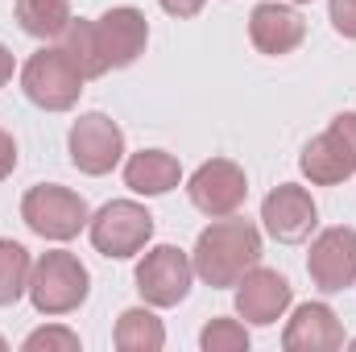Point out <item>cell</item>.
Returning a JSON list of instances; mask_svg holds the SVG:
<instances>
[{
    "instance_id": "obj_15",
    "label": "cell",
    "mask_w": 356,
    "mask_h": 352,
    "mask_svg": "<svg viewBox=\"0 0 356 352\" xmlns=\"http://www.w3.org/2000/svg\"><path fill=\"white\" fill-rule=\"evenodd\" d=\"M249 38L261 54L277 58V54H290V50L302 46L307 21H302V13H294L286 4H257L253 17H249Z\"/></svg>"
},
{
    "instance_id": "obj_26",
    "label": "cell",
    "mask_w": 356,
    "mask_h": 352,
    "mask_svg": "<svg viewBox=\"0 0 356 352\" xmlns=\"http://www.w3.org/2000/svg\"><path fill=\"white\" fill-rule=\"evenodd\" d=\"M13 67H17V63H13V50H8V46H0V88L13 79Z\"/></svg>"
},
{
    "instance_id": "obj_13",
    "label": "cell",
    "mask_w": 356,
    "mask_h": 352,
    "mask_svg": "<svg viewBox=\"0 0 356 352\" xmlns=\"http://www.w3.org/2000/svg\"><path fill=\"white\" fill-rule=\"evenodd\" d=\"M290 298H294V290H290V282H286L277 269L253 265V269L236 282V311H241V319H249V323H257V328L277 323V319L286 315Z\"/></svg>"
},
{
    "instance_id": "obj_23",
    "label": "cell",
    "mask_w": 356,
    "mask_h": 352,
    "mask_svg": "<svg viewBox=\"0 0 356 352\" xmlns=\"http://www.w3.org/2000/svg\"><path fill=\"white\" fill-rule=\"evenodd\" d=\"M327 13H332L336 33L356 42V0H332V4H327Z\"/></svg>"
},
{
    "instance_id": "obj_6",
    "label": "cell",
    "mask_w": 356,
    "mask_h": 352,
    "mask_svg": "<svg viewBox=\"0 0 356 352\" xmlns=\"http://www.w3.org/2000/svg\"><path fill=\"white\" fill-rule=\"evenodd\" d=\"M302 175L315 186H336L356 175V112H340L298 158Z\"/></svg>"
},
{
    "instance_id": "obj_3",
    "label": "cell",
    "mask_w": 356,
    "mask_h": 352,
    "mask_svg": "<svg viewBox=\"0 0 356 352\" xmlns=\"http://www.w3.org/2000/svg\"><path fill=\"white\" fill-rule=\"evenodd\" d=\"M83 75H79V67L71 63V54L63 50V46H42L38 54H29L25 58V67H21V88L29 95V104H38V108H46V112H67V108H75L79 104V95H83Z\"/></svg>"
},
{
    "instance_id": "obj_24",
    "label": "cell",
    "mask_w": 356,
    "mask_h": 352,
    "mask_svg": "<svg viewBox=\"0 0 356 352\" xmlns=\"http://www.w3.org/2000/svg\"><path fill=\"white\" fill-rule=\"evenodd\" d=\"M13 170H17V141L0 129V182L13 175Z\"/></svg>"
},
{
    "instance_id": "obj_20",
    "label": "cell",
    "mask_w": 356,
    "mask_h": 352,
    "mask_svg": "<svg viewBox=\"0 0 356 352\" xmlns=\"http://www.w3.org/2000/svg\"><path fill=\"white\" fill-rule=\"evenodd\" d=\"M29 249L17 241H0V307H13L21 294H29Z\"/></svg>"
},
{
    "instance_id": "obj_18",
    "label": "cell",
    "mask_w": 356,
    "mask_h": 352,
    "mask_svg": "<svg viewBox=\"0 0 356 352\" xmlns=\"http://www.w3.org/2000/svg\"><path fill=\"white\" fill-rule=\"evenodd\" d=\"M17 25L29 38H63L71 25V0H17Z\"/></svg>"
},
{
    "instance_id": "obj_22",
    "label": "cell",
    "mask_w": 356,
    "mask_h": 352,
    "mask_svg": "<svg viewBox=\"0 0 356 352\" xmlns=\"http://www.w3.org/2000/svg\"><path fill=\"white\" fill-rule=\"evenodd\" d=\"M25 352H79V336L67 328H38L25 336Z\"/></svg>"
},
{
    "instance_id": "obj_27",
    "label": "cell",
    "mask_w": 356,
    "mask_h": 352,
    "mask_svg": "<svg viewBox=\"0 0 356 352\" xmlns=\"http://www.w3.org/2000/svg\"><path fill=\"white\" fill-rule=\"evenodd\" d=\"M4 349H8V344H4V336H0V352H4Z\"/></svg>"
},
{
    "instance_id": "obj_2",
    "label": "cell",
    "mask_w": 356,
    "mask_h": 352,
    "mask_svg": "<svg viewBox=\"0 0 356 352\" xmlns=\"http://www.w3.org/2000/svg\"><path fill=\"white\" fill-rule=\"evenodd\" d=\"M88 290H91V273L75 253L54 249V253H42L33 262L29 298H33V307L42 315H71V311H79Z\"/></svg>"
},
{
    "instance_id": "obj_29",
    "label": "cell",
    "mask_w": 356,
    "mask_h": 352,
    "mask_svg": "<svg viewBox=\"0 0 356 352\" xmlns=\"http://www.w3.org/2000/svg\"><path fill=\"white\" fill-rule=\"evenodd\" d=\"M353 349H356V340H353Z\"/></svg>"
},
{
    "instance_id": "obj_8",
    "label": "cell",
    "mask_w": 356,
    "mask_h": 352,
    "mask_svg": "<svg viewBox=\"0 0 356 352\" xmlns=\"http://www.w3.org/2000/svg\"><path fill=\"white\" fill-rule=\"evenodd\" d=\"M191 278H195V265L175 245L149 249L137 265V290L149 307H178L191 290Z\"/></svg>"
},
{
    "instance_id": "obj_14",
    "label": "cell",
    "mask_w": 356,
    "mask_h": 352,
    "mask_svg": "<svg viewBox=\"0 0 356 352\" xmlns=\"http://www.w3.org/2000/svg\"><path fill=\"white\" fill-rule=\"evenodd\" d=\"M282 349L286 352H336L344 349V328L336 319V311L327 303H302L286 332H282Z\"/></svg>"
},
{
    "instance_id": "obj_5",
    "label": "cell",
    "mask_w": 356,
    "mask_h": 352,
    "mask_svg": "<svg viewBox=\"0 0 356 352\" xmlns=\"http://www.w3.org/2000/svg\"><path fill=\"white\" fill-rule=\"evenodd\" d=\"M88 232L95 253H104L112 262H124V257H133V253H141L149 245L154 216L133 199H112L88 220Z\"/></svg>"
},
{
    "instance_id": "obj_7",
    "label": "cell",
    "mask_w": 356,
    "mask_h": 352,
    "mask_svg": "<svg viewBox=\"0 0 356 352\" xmlns=\"http://www.w3.org/2000/svg\"><path fill=\"white\" fill-rule=\"evenodd\" d=\"M67 150H71V162L83 170V175L99 178L108 170H116V162L124 158V133L112 116L104 112H88L71 125V137H67Z\"/></svg>"
},
{
    "instance_id": "obj_19",
    "label": "cell",
    "mask_w": 356,
    "mask_h": 352,
    "mask_svg": "<svg viewBox=\"0 0 356 352\" xmlns=\"http://www.w3.org/2000/svg\"><path fill=\"white\" fill-rule=\"evenodd\" d=\"M63 50L71 54V63L79 67L83 79L108 75V58H104V50H99V38H95V25H91V21H71V25H67Z\"/></svg>"
},
{
    "instance_id": "obj_12",
    "label": "cell",
    "mask_w": 356,
    "mask_h": 352,
    "mask_svg": "<svg viewBox=\"0 0 356 352\" xmlns=\"http://www.w3.org/2000/svg\"><path fill=\"white\" fill-rule=\"evenodd\" d=\"M315 220H319V211H315L311 191L307 186H294V182L273 186L266 195V203H261V224H266L269 237L282 241V245L307 241L311 228H315Z\"/></svg>"
},
{
    "instance_id": "obj_9",
    "label": "cell",
    "mask_w": 356,
    "mask_h": 352,
    "mask_svg": "<svg viewBox=\"0 0 356 352\" xmlns=\"http://www.w3.org/2000/svg\"><path fill=\"white\" fill-rule=\"evenodd\" d=\"M186 195H191V203H195L203 216L220 220V216H232V211L245 203V195H249V178H245V170H241L236 162H228V158H211V162H203V166L191 175Z\"/></svg>"
},
{
    "instance_id": "obj_25",
    "label": "cell",
    "mask_w": 356,
    "mask_h": 352,
    "mask_svg": "<svg viewBox=\"0 0 356 352\" xmlns=\"http://www.w3.org/2000/svg\"><path fill=\"white\" fill-rule=\"evenodd\" d=\"M203 4L207 0H162V8L170 17H195V13H203Z\"/></svg>"
},
{
    "instance_id": "obj_4",
    "label": "cell",
    "mask_w": 356,
    "mask_h": 352,
    "mask_svg": "<svg viewBox=\"0 0 356 352\" xmlns=\"http://www.w3.org/2000/svg\"><path fill=\"white\" fill-rule=\"evenodd\" d=\"M21 220L29 224V232L46 237V241H75L88 228V203L83 195H75L71 186L58 182H38L25 191L21 199Z\"/></svg>"
},
{
    "instance_id": "obj_10",
    "label": "cell",
    "mask_w": 356,
    "mask_h": 352,
    "mask_svg": "<svg viewBox=\"0 0 356 352\" xmlns=\"http://www.w3.org/2000/svg\"><path fill=\"white\" fill-rule=\"evenodd\" d=\"M307 273L323 294H336L356 282V228H323L311 241L307 253Z\"/></svg>"
},
{
    "instance_id": "obj_16",
    "label": "cell",
    "mask_w": 356,
    "mask_h": 352,
    "mask_svg": "<svg viewBox=\"0 0 356 352\" xmlns=\"http://www.w3.org/2000/svg\"><path fill=\"white\" fill-rule=\"evenodd\" d=\"M182 182V166L166 150H141L124 162V186L137 195H166Z\"/></svg>"
},
{
    "instance_id": "obj_17",
    "label": "cell",
    "mask_w": 356,
    "mask_h": 352,
    "mask_svg": "<svg viewBox=\"0 0 356 352\" xmlns=\"http://www.w3.org/2000/svg\"><path fill=\"white\" fill-rule=\"evenodd\" d=\"M166 344V328L154 311L145 307H129L116 319V349L120 352H158Z\"/></svg>"
},
{
    "instance_id": "obj_1",
    "label": "cell",
    "mask_w": 356,
    "mask_h": 352,
    "mask_svg": "<svg viewBox=\"0 0 356 352\" xmlns=\"http://www.w3.org/2000/svg\"><path fill=\"white\" fill-rule=\"evenodd\" d=\"M257 262H261V232L249 220H236V211L207 224L199 232V241H195V253H191L195 273L211 290L236 286Z\"/></svg>"
},
{
    "instance_id": "obj_21",
    "label": "cell",
    "mask_w": 356,
    "mask_h": 352,
    "mask_svg": "<svg viewBox=\"0 0 356 352\" xmlns=\"http://www.w3.org/2000/svg\"><path fill=\"white\" fill-rule=\"evenodd\" d=\"M199 349L203 352H245L249 349V332L236 319H211L203 328V336H199Z\"/></svg>"
},
{
    "instance_id": "obj_28",
    "label": "cell",
    "mask_w": 356,
    "mask_h": 352,
    "mask_svg": "<svg viewBox=\"0 0 356 352\" xmlns=\"http://www.w3.org/2000/svg\"><path fill=\"white\" fill-rule=\"evenodd\" d=\"M294 4H311V0H294Z\"/></svg>"
},
{
    "instance_id": "obj_11",
    "label": "cell",
    "mask_w": 356,
    "mask_h": 352,
    "mask_svg": "<svg viewBox=\"0 0 356 352\" xmlns=\"http://www.w3.org/2000/svg\"><path fill=\"white\" fill-rule=\"evenodd\" d=\"M91 25H95L99 50H104V58H108V71L133 67V63L145 54V42H149V21H145V13H141V8L120 4V8H108L104 17H95Z\"/></svg>"
}]
</instances>
